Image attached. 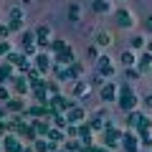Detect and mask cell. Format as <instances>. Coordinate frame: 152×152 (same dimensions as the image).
<instances>
[{
	"mask_svg": "<svg viewBox=\"0 0 152 152\" xmlns=\"http://www.w3.org/2000/svg\"><path fill=\"white\" fill-rule=\"evenodd\" d=\"M119 107L124 109V112H134V107H137V94H134V89H132V84L127 81V84H122L119 86Z\"/></svg>",
	"mask_w": 152,
	"mask_h": 152,
	"instance_id": "6da1fadb",
	"label": "cell"
},
{
	"mask_svg": "<svg viewBox=\"0 0 152 152\" xmlns=\"http://www.w3.org/2000/svg\"><path fill=\"white\" fill-rule=\"evenodd\" d=\"M122 150L124 152H140V134L134 129L122 134Z\"/></svg>",
	"mask_w": 152,
	"mask_h": 152,
	"instance_id": "7a4b0ae2",
	"label": "cell"
},
{
	"mask_svg": "<svg viewBox=\"0 0 152 152\" xmlns=\"http://www.w3.org/2000/svg\"><path fill=\"white\" fill-rule=\"evenodd\" d=\"M96 74L104 76V79H109V76H114V64L109 56H99L96 58Z\"/></svg>",
	"mask_w": 152,
	"mask_h": 152,
	"instance_id": "3957f363",
	"label": "cell"
},
{
	"mask_svg": "<svg viewBox=\"0 0 152 152\" xmlns=\"http://www.w3.org/2000/svg\"><path fill=\"white\" fill-rule=\"evenodd\" d=\"M117 96H119V86H117L114 81H107L102 89H99V99H102V102H114Z\"/></svg>",
	"mask_w": 152,
	"mask_h": 152,
	"instance_id": "277c9868",
	"label": "cell"
},
{
	"mask_svg": "<svg viewBox=\"0 0 152 152\" xmlns=\"http://www.w3.org/2000/svg\"><path fill=\"white\" fill-rule=\"evenodd\" d=\"M122 134H124V132L114 129V127H107V129H104V145H107V147H117V145H122Z\"/></svg>",
	"mask_w": 152,
	"mask_h": 152,
	"instance_id": "5b68a950",
	"label": "cell"
},
{
	"mask_svg": "<svg viewBox=\"0 0 152 152\" xmlns=\"http://www.w3.org/2000/svg\"><path fill=\"white\" fill-rule=\"evenodd\" d=\"M114 20H117V26H119V28H132V26H134V18H132V13L124 10V8H119V10L114 13Z\"/></svg>",
	"mask_w": 152,
	"mask_h": 152,
	"instance_id": "8992f818",
	"label": "cell"
},
{
	"mask_svg": "<svg viewBox=\"0 0 152 152\" xmlns=\"http://www.w3.org/2000/svg\"><path fill=\"white\" fill-rule=\"evenodd\" d=\"M66 119H69V124H84L86 122V112L81 107H71L66 112Z\"/></svg>",
	"mask_w": 152,
	"mask_h": 152,
	"instance_id": "52a82bcc",
	"label": "cell"
},
{
	"mask_svg": "<svg viewBox=\"0 0 152 152\" xmlns=\"http://www.w3.org/2000/svg\"><path fill=\"white\" fill-rule=\"evenodd\" d=\"M20 137L18 134H5L3 137V152H18L20 150Z\"/></svg>",
	"mask_w": 152,
	"mask_h": 152,
	"instance_id": "ba28073f",
	"label": "cell"
},
{
	"mask_svg": "<svg viewBox=\"0 0 152 152\" xmlns=\"http://www.w3.org/2000/svg\"><path fill=\"white\" fill-rule=\"evenodd\" d=\"M10 84H13V89H15V94H18V96H23V94H28V91H31V84H28V79H26V76H13V79H10Z\"/></svg>",
	"mask_w": 152,
	"mask_h": 152,
	"instance_id": "9c48e42d",
	"label": "cell"
},
{
	"mask_svg": "<svg viewBox=\"0 0 152 152\" xmlns=\"http://www.w3.org/2000/svg\"><path fill=\"white\" fill-rule=\"evenodd\" d=\"M36 71L38 74H48L51 71V53H36Z\"/></svg>",
	"mask_w": 152,
	"mask_h": 152,
	"instance_id": "30bf717a",
	"label": "cell"
},
{
	"mask_svg": "<svg viewBox=\"0 0 152 152\" xmlns=\"http://www.w3.org/2000/svg\"><path fill=\"white\" fill-rule=\"evenodd\" d=\"M15 134L20 137V140H31V142H36V140H38L36 129H33V122H31V124H26V122H23V124L15 129Z\"/></svg>",
	"mask_w": 152,
	"mask_h": 152,
	"instance_id": "8fae6325",
	"label": "cell"
},
{
	"mask_svg": "<svg viewBox=\"0 0 152 152\" xmlns=\"http://www.w3.org/2000/svg\"><path fill=\"white\" fill-rule=\"evenodd\" d=\"M36 43H38V46H43V48H48V43H51L48 26H38V28H36Z\"/></svg>",
	"mask_w": 152,
	"mask_h": 152,
	"instance_id": "7c38bea8",
	"label": "cell"
},
{
	"mask_svg": "<svg viewBox=\"0 0 152 152\" xmlns=\"http://www.w3.org/2000/svg\"><path fill=\"white\" fill-rule=\"evenodd\" d=\"M5 104H8V112H13V114H23L26 112V102H23L20 96H10Z\"/></svg>",
	"mask_w": 152,
	"mask_h": 152,
	"instance_id": "4fadbf2b",
	"label": "cell"
},
{
	"mask_svg": "<svg viewBox=\"0 0 152 152\" xmlns=\"http://www.w3.org/2000/svg\"><path fill=\"white\" fill-rule=\"evenodd\" d=\"M33 129H36V134L48 137V132H51V119H36V122H33Z\"/></svg>",
	"mask_w": 152,
	"mask_h": 152,
	"instance_id": "5bb4252c",
	"label": "cell"
},
{
	"mask_svg": "<svg viewBox=\"0 0 152 152\" xmlns=\"http://www.w3.org/2000/svg\"><path fill=\"white\" fill-rule=\"evenodd\" d=\"M66 69H69V79H71V81H79V79L84 76V66L76 64V61H74V64H69Z\"/></svg>",
	"mask_w": 152,
	"mask_h": 152,
	"instance_id": "9a60e30c",
	"label": "cell"
},
{
	"mask_svg": "<svg viewBox=\"0 0 152 152\" xmlns=\"http://www.w3.org/2000/svg\"><path fill=\"white\" fill-rule=\"evenodd\" d=\"M56 64H61V66H69V64H74V51L66 46L64 51H61L58 56H56Z\"/></svg>",
	"mask_w": 152,
	"mask_h": 152,
	"instance_id": "2e32d148",
	"label": "cell"
},
{
	"mask_svg": "<svg viewBox=\"0 0 152 152\" xmlns=\"http://www.w3.org/2000/svg\"><path fill=\"white\" fill-rule=\"evenodd\" d=\"M48 142H53V145H61V142H66V132L64 129H56V127H51L48 137H46Z\"/></svg>",
	"mask_w": 152,
	"mask_h": 152,
	"instance_id": "e0dca14e",
	"label": "cell"
},
{
	"mask_svg": "<svg viewBox=\"0 0 152 152\" xmlns=\"http://www.w3.org/2000/svg\"><path fill=\"white\" fill-rule=\"evenodd\" d=\"M13 71H15V69H13V66L8 64V61H5V64H3V66H0V84H8V81H10L13 76H15V74H13Z\"/></svg>",
	"mask_w": 152,
	"mask_h": 152,
	"instance_id": "ac0fdd59",
	"label": "cell"
},
{
	"mask_svg": "<svg viewBox=\"0 0 152 152\" xmlns=\"http://www.w3.org/2000/svg\"><path fill=\"white\" fill-rule=\"evenodd\" d=\"M89 89V81H84V79H79V81H74V89H71V94L74 96H84Z\"/></svg>",
	"mask_w": 152,
	"mask_h": 152,
	"instance_id": "d6986e66",
	"label": "cell"
},
{
	"mask_svg": "<svg viewBox=\"0 0 152 152\" xmlns=\"http://www.w3.org/2000/svg\"><path fill=\"white\" fill-rule=\"evenodd\" d=\"M91 10L94 13H109V10H112V5H109L107 0H91Z\"/></svg>",
	"mask_w": 152,
	"mask_h": 152,
	"instance_id": "ffe728a7",
	"label": "cell"
},
{
	"mask_svg": "<svg viewBox=\"0 0 152 152\" xmlns=\"http://www.w3.org/2000/svg\"><path fill=\"white\" fill-rule=\"evenodd\" d=\"M150 66H152V53H142V58L137 61V71L142 74V71H147Z\"/></svg>",
	"mask_w": 152,
	"mask_h": 152,
	"instance_id": "44dd1931",
	"label": "cell"
},
{
	"mask_svg": "<svg viewBox=\"0 0 152 152\" xmlns=\"http://www.w3.org/2000/svg\"><path fill=\"white\" fill-rule=\"evenodd\" d=\"M51 122H53L56 129H66V127H69V119H66V114H53V117H51Z\"/></svg>",
	"mask_w": 152,
	"mask_h": 152,
	"instance_id": "7402d4cb",
	"label": "cell"
},
{
	"mask_svg": "<svg viewBox=\"0 0 152 152\" xmlns=\"http://www.w3.org/2000/svg\"><path fill=\"white\" fill-rule=\"evenodd\" d=\"M64 150H66V152H81L84 145H81L79 140H66V142H64Z\"/></svg>",
	"mask_w": 152,
	"mask_h": 152,
	"instance_id": "603a6c76",
	"label": "cell"
},
{
	"mask_svg": "<svg viewBox=\"0 0 152 152\" xmlns=\"http://www.w3.org/2000/svg\"><path fill=\"white\" fill-rule=\"evenodd\" d=\"M48 48H51V53H53V56H58L61 51L66 48V41H61V38H56V41H51V43H48Z\"/></svg>",
	"mask_w": 152,
	"mask_h": 152,
	"instance_id": "cb8c5ba5",
	"label": "cell"
},
{
	"mask_svg": "<svg viewBox=\"0 0 152 152\" xmlns=\"http://www.w3.org/2000/svg\"><path fill=\"white\" fill-rule=\"evenodd\" d=\"M124 76H127V81H137L140 79V71H137V66H129V69H124Z\"/></svg>",
	"mask_w": 152,
	"mask_h": 152,
	"instance_id": "d4e9b609",
	"label": "cell"
},
{
	"mask_svg": "<svg viewBox=\"0 0 152 152\" xmlns=\"http://www.w3.org/2000/svg\"><path fill=\"white\" fill-rule=\"evenodd\" d=\"M122 64H124L127 69H129V66H134V64H137L134 53H132V51H124V53H122Z\"/></svg>",
	"mask_w": 152,
	"mask_h": 152,
	"instance_id": "484cf974",
	"label": "cell"
},
{
	"mask_svg": "<svg viewBox=\"0 0 152 152\" xmlns=\"http://www.w3.org/2000/svg\"><path fill=\"white\" fill-rule=\"evenodd\" d=\"M79 15H81V8L76 5V3H71L69 5V20H79Z\"/></svg>",
	"mask_w": 152,
	"mask_h": 152,
	"instance_id": "4316f807",
	"label": "cell"
},
{
	"mask_svg": "<svg viewBox=\"0 0 152 152\" xmlns=\"http://www.w3.org/2000/svg\"><path fill=\"white\" fill-rule=\"evenodd\" d=\"M112 43V36H109V33H96V46H109Z\"/></svg>",
	"mask_w": 152,
	"mask_h": 152,
	"instance_id": "83f0119b",
	"label": "cell"
},
{
	"mask_svg": "<svg viewBox=\"0 0 152 152\" xmlns=\"http://www.w3.org/2000/svg\"><path fill=\"white\" fill-rule=\"evenodd\" d=\"M64 132H66V140H76L79 137V124H69Z\"/></svg>",
	"mask_w": 152,
	"mask_h": 152,
	"instance_id": "f1b7e54d",
	"label": "cell"
},
{
	"mask_svg": "<svg viewBox=\"0 0 152 152\" xmlns=\"http://www.w3.org/2000/svg\"><path fill=\"white\" fill-rule=\"evenodd\" d=\"M46 91H48L51 96H56V94H61V89H58V81H51V79H48V81H46Z\"/></svg>",
	"mask_w": 152,
	"mask_h": 152,
	"instance_id": "f546056e",
	"label": "cell"
},
{
	"mask_svg": "<svg viewBox=\"0 0 152 152\" xmlns=\"http://www.w3.org/2000/svg\"><path fill=\"white\" fill-rule=\"evenodd\" d=\"M140 119H142V117H140V114H137V112H132V114H127V124H129L132 129H134V127L140 124Z\"/></svg>",
	"mask_w": 152,
	"mask_h": 152,
	"instance_id": "4dcf8cb0",
	"label": "cell"
},
{
	"mask_svg": "<svg viewBox=\"0 0 152 152\" xmlns=\"http://www.w3.org/2000/svg\"><path fill=\"white\" fill-rule=\"evenodd\" d=\"M10 20L13 23H23V10H20V8H13V10H10Z\"/></svg>",
	"mask_w": 152,
	"mask_h": 152,
	"instance_id": "1f68e13d",
	"label": "cell"
},
{
	"mask_svg": "<svg viewBox=\"0 0 152 152\" xmlns=\"http://www.w3.org/2000/svg\"><path fill=\"white\" fill-rule=\"evenodd\" d=\"M89 86H99V89H102V86H104V76H99V74H94L91 79H89Z\"/></svg>",
	"mask_w": 152,
	"mask_h": 152,
	"instance_id": "d6a6232c",
	"label": "cell"
},
{
	"mask_svg": "<svg viewBox=\"0 0 152 152\" xmlns=\"http://www.w3.org/2000/svg\"><path fill=\"white\" fill-rule=\"evenodd\" d=\"M8 99H10V91H8L5 84H0V102H8Z\"/></svg>",
	"mask_w": 152,
	"mask_h": 152,
	"instance_id": "836d02e7",
	"label": "cell"
},
{
	"mask_svg": "<svg viewBox=\"0 0 152 152\" xmlns=\"http://www.w3.org/2000/svg\"><path fill=\"white\" fill-rule=\"evenodd\" d=\"M132 48H145V38L134 36V38H132Z\"/></svg>",
	"mask_w": 152,
	"mask_h": 152,
	"instance_id": "e575fe53",
	"label": "cell"
},
{
	"mask_svg": "<svg viewBox=\"0 0 152 152\" xmlns=\"http://www.w3.org/2000/svg\"><path fill=\"white\" fill-rule=\"evenodd\" d=\"M142 107H145L147 112H152V94H147V96L142 99Z\"/></svg>",
	"mask_w": 152,
	"mask_h": 152,
	"instance_id": "d590c367",
	"label": "cell"
},
{
	"mask_svg": "<svg viewBox=\"0 0 152 152\" xmlns=\"http://www.w3.org/2000/svg\"><path fill=\"white\" fill-rule=\"evenodd\" d=\"M8 36H10V28H8V26H0V38H8Z\"/></svg>",
	"mask_w": 152,
	"mask_h": 152,
	"instance_id": "8d00e7d4",
	"label": "cell"
},
{
	"mask_svg": "<svg viewBox=\"0 0 152 152\" xmlns=\"http://www.w3.org/2000/svg\"><path fill=\"white\" fill-rule=\"evenodd\" d=\"M142 147H152V137H150V134L142 137Z\"/></svg>",
	"mask_w": 152,
	"mask_h": 152,
	"instance_id": "74e56055",
	"label": "cell"
},
{
	"mask_svg": "<svg viewBox=\"0 0 152 152\" xmlns=\"http://www.w3.org/2000/svg\"><path fill=\"white\" fill-rule=\"evenodd\" d=\"M145 31H150V33H152V15H147V18H145Z\"/></svg>",
	"mask_w": 152,
	"mask_h": 152,
	"instance_id": "f35d334b",
	"label": "cell"
},
{
	"mask_svg": "<svg viewBox=\"0 0 152 152\" xmlns=\"http://www.w3.org/2000/svg\"><path fill=\"white\" fill-rule=\"evenodd\" d=\"M3 119H8V117H5V109L0 107V122H3Z\"/></svg>",
	"mask_w": 152,
	"mask_h": 152,
	"instance_id": "ab89813d",
	"label": "cell"
},
{
	"mask_svg": "<svg viewBox=\"0 0 152 152\" xmlns=\"http://www.w3.org/2000/svg\"><path fill=\"white\" fill-rule=\"evenodd\" d=\"M145 46H147V53H152V41H147Z\"/></svg>",
	"mask_w": 152,
	"mask_h": 152,
	"instance_id": "60d3db41",
	"label": "cell"
}]
</instances>
